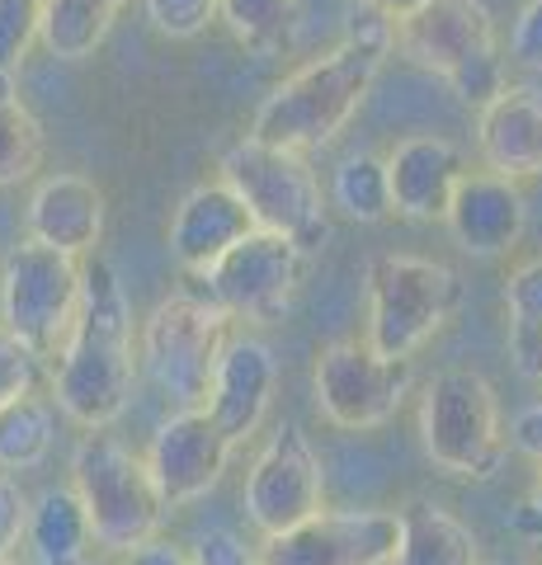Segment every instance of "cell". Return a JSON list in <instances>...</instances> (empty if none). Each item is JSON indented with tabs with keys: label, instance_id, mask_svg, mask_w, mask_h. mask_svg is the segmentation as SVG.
<instances>
[{
	"label": "cell",
	"instance_id": "6da1fadb",
	"mask_svg": "<svg viewBox=\"0 0 542 565\" xmlns=\"http://www.w3.org/2000/svg\"><path fill=\"white\" fill-rule=\"evenodd\" d=\"M392 52V14H382L373 6H359L354 24L344 39L311 57L307 66H297L284 85H274L269 99L255 109L251 137L278 151H321L330 147L349 118L363 109L373 81L382 76Z\"/></svg>",
	"mask_w": 542,
	"mask_h": 565
},
{
	"label": "cell",
	"instance_id": "7a4b0ae2",
	"mask_svg": "<svg viewBox=\"0 0 542 565\" xmlns=\"http://www.w3.org/2000/svg\"><path fill=\"white\" fill-rule=\"evenodd\" d=\"M137 392L132 302L109 259L85 264L81 316L52 359V405L81 429H109Z\"/></svg>",
	"mask_w": 542,
	"mask_h": 565
},
{
	"label": "cell",
	"instance_id": "3957f363",
	"mask_svg": "<svg viewBox=\"0 0 542 565\" xmlns=\"http://www.w3.org/2000/svg\"><path fill=\"white\" fill-rule=\"evenodd\" d=\"M392 47L411 66L444 76L471 109L491 104L510 85L486 0H415L392 14Z\"/></svg>",
	"mask_w": 542,
	"mask_h": 565
},
{
	"label": "cell",
	"instance_id": "277c9868",
	"mask_svg": "<svg viewBox=\"0 0 542 565\" xmlns=\"http://www.w3.org/2000/svg\"><path fill=\"white\" fill-rule=\"evenodd\" d=\"M72 490L91 519L95 546L128 556L142 542L161 537L166 500L156 490L142 452H132L124 438L109 429H85V438L72 452Z\"/></svg>",
	"mask_w": 542,
	"mask_h": 565
},
{
	"label": "cell",
	"instance_id": "5b68a950",
	"mask_svg": "<svg viewBox=\"0 0 542 565\" xmlns=\"http://www.w3.org/2000/svg\"><path fill=\"white\" fill-rule=\"evenodd\" d=\"M419 444L429 462L463 476V481H486L504 462V415L500 396L477 367H444L425 382L419 396Z\"/></svg>",
	"mask_w": 542,
	"mask_h": 565
},
{
	"label": "cell",
	"instance_id": "8992f818",
	"mask_svg": "<svg viewBox=\"0 0 542 565\" xmlns=\"http://www.w3.org/2000/svg\"><path fill=\"white\" fill-rule=\"evenodd\" d=\"M226 321L232 316L199 292H174L156 302L137 326V377H147L174 411L203 405L226 344Z\"/></svg>",
	"mask_w": 542,
	"mask_h": 565
},
{
	"label": "cell",
	"instance_id": "52a82bcc",
	"mask_svg": "<svg viewBox=\"0 0 542 565\" xmlns=\"http://www.w3.org/2000/svg\"><path fill=\"white\" fill-rule=\"evenodd\" d=\"M463 307V278L425 255H378L369 264V349L415 359Z\"/></svg>",
	"mask_w": 542,
	"mask_h": 565
},
{
	"label": "cell",
	"instance_id": "ba28073f",
	"mask_svg": "<svg viewBox=\"0 0 542 565\" xmlns=\"http://www.w3.org/2000/svg\"><path fill=\"white\" fill-rule=\"evenodd\" d=\"M85 264L24 241L6 255L0 269V326L20 340L39 363H52L81 316Z\"/></svg>",
	"mask_w": 542,
	"mask_h": 565
},
{
	"label": "cell",
	"instance_id": "9c48e42d",
	"mask_svg": "<svg viewBox=\"0 0 542 565\" xmlns=\"http://www.w3.org/2000/svg\"><path fill=\"white\" fill-rule=\"evenodd\" d=\"M222 184L246 203L255 232L288 236L307 250L326 236V193L321 180L297 151H278L265 141H236L222 156Z\"/></svg>",
	"mask_w": 542,
	"mask_h": 565
},
{
	"label": "cell",
	"instance_id": "30bf717a",
	"mask_svg": "<svg viewBox=\"0 0 542 565\" xmlns=\"http://www.w3.org/2000/svg\"><path fill=\"white\" fill-rule=\"evenodd\" d=\"M415 386L411 359H382L369 340H336L317 353L311 367V396L317 411L349 434L382 429Z\"/></svg>",
	"mask_w": 542,
	"mask_h": 565
},
{
	"label": "cell",
	"instance_id": "8fae6325",
	"mask_svg": "<svg viewBox=\"0 0 542 565\" xmlns=\"http://www.w3.org/2000/svg\"><path fill=\"white\" fill-rule=\"evenodd\" d=\"M307 274V250L288 236L274 232H251L236 241L213 269L203 274L208 302L222 307L236 321H278Z\"/></svg>",
	"mask_w": 542,
	"mask_h": 565
},
{
	"label": "cell",
	"instance_id": "7c38bea8",
	"mask_svg": "<svg viewBox=\"0 0 542 565\" xmlns=\"http://www.w3.org/2000/svg\"><path fill=\"white\" fill-rule=\"evenodd\" d=\"M246 519L265 537L288 533V527L307 523L311 514L326 509V467L321 452L311 448V438L284 424L278 434H269V444L259 448V457L246 471V490H241Z\"/></svg>",
	"mask_w": 542,
	"mask_h": 565
},
{
	"label": "cell",
	"instance_id": "4fadbf2b",
	"mask_svg": "<svg viewBox=\"0 0 542 565\" xmlns=\"http://www.w3.org/2000/svg\"><path fill=\"white\" fill-rule=\"evenodd\" d=\"M401 523L387 509H321L307 523L274 533L259 565H392Z\"/></svg>",
	"mask_w": 542,
	"mask_h": 565
},
{
	"label": "cell",
	"instance_id": "5bb4252c",
	"mask_svg": "<svg viewBox=\"0 0 542 565\" xmlns=\"http://www.w3.org/2000/svg\"><path fill=\"white\" fill-rule=\"evenodd\" d=\"M142 462L151 471L156 490H161L166 509H184V504L203 500V494L222 481L226 462H232V444H226V434L208 419L203 405H194V411H174L170 419L156 424Z\"/></svg>",
	"mask_w": 542,
	"mask_h": 565
},
{
	"label": "cell",
	"instance_id": "9a60e30c",
	"mask_svg": "<svg viewBox=\"0 0 542 565\" xmlns=\"http://www.w3.org/2000/svg\"><path fill=\"white\" fill-rule=\"evenodd\" d=\"M278 392V363L274 349L255 334H226V344L217 353L213 367V386H208L203 411L208 419L226 434V444H246L251 434H259L269 405Z\"/></svg>",
	"mask_w": 542,
	"mask_h": 565
},
{
	"label": "cell",
	"instance_id": "2e32d148",
	"mask_svg": "<svg viewBox=\"0 0 542 565\" xmlns=\"http://www.w3.org/2000/svg\"><path fill=\"white\" fill-rule=\"evenodd\" d=\"M444 222L467 255L496 259V255H510L523 241L529 203H523V189L514 180H504V174L467 170L458 180V189H453Z\"/></svg>",
	"mask_w": 542,
	"mask_h": 565
},
{
	"label": "cell",
	"instance_id": "e0dca14e",
	"mask_svg": "<svg viewBox=\"0 0 542 565\" xmlns=\"http://www.w3.org/2000/svg\"><path fill=\"white\" fill-rule=\"evenodd\" d=\"M251 232H255V222H251L246 203L217 180V184L189 189L180 199V207H174V217H170L166 245H170V255L184 274L203 278L236 241H246Z\"/></svg>",
	"mask_w": 542,
	"mask_h": 565
},
{
	"label": "cell",
	"instance_id": "ac0fdd59",
	"mask_svg": "<svg viewBox=\"0 0 542 565\" xmlns=\"http://www.w3.org/2000/svg\"><path fill=\"white\" fill-rule=\"evenodd\" d=\"M382 166H387L392 212H401L411 222L444 217L453 189L467 174L463 151L448 137H434V132H415L406 141H396V151L382 156Z\"/></svg>",
	"mask_w": 542,
	"mask_h": 565
},
{
	"label": "cell",
	"instance_id": "d6986e66",
	"mask_svg": "<svg viewBox=\"0 0 542 565\" xmlns=\"http://www.w3.org/2000/svg\"><path fill=\"white\" fill-rule=\"evenodd\" d=\"M24 232L29 241L62 250L72 259H85L104 236V193L85 174H47L29 193L24 207Z\"/></svg>",
	"mask_w": 542,
	"mask_h": 565
},
{
	"label": "cell",
	"instance_id": "ffe728a7",
	"mask_svg": "<svg viewBox=\"0 0 542 565\" xmlns=\"http://www.w3.org/2000/svg\"><path fill=\"white\" fill-rule=\"evenodd\" d=\"M477 151L481 166L504 180H533L542 174V90L533 85H504L477 114Z\"/></svg>",
	"mask_w": 542,
	"mask_h": 565
},
{
	"label": "cell",
	"instance_id": "44dd1931",
	"mask_svg": "<svg viewBox=\"0 0 542 565\" xmlns=\"http://www.w3.org/2000/svg\"><path fill=\"white\" fill-rule=\"evenodd\" d=\"M91 519L72 486H47L39 500H29L24 519V552L29 565H91Z\"/></svg>",
	"mask_w": 542,
	"mask_h": 565
},
{
	"label": "cell",
	"instance_id": "7402d4cb",
	"mask_svg": "<svg viewBox=\"0 0 542 565\" xmlns=\"http://www.w3.org/2000/svg\"><path fill=\"white\" fill-rule=\"evenodd\" d=\"M396 523H401V542L392 565H481L477 533L439 504L411 500L396 514Z\"/></svg>",
	"mask_w": 542,
	"mask_h": 565
},
{
	"label": "cell",
	"instance_id": "603a6c76",
	"mask_svg": "<svg viewBox=\"0 0 542 565\" xmlns=\"http://www.w3.org/2000/svg\"><path fill=\"white\" fill-rule=\"evenodd\" d=\"M124 6L128 0H43L39 43L57 62H85L109 39V29L118 14H124Z\"/></svg>",
	"mask_w": 542,
	"mask_h": 565
},
{
	"label": "cell",
	"instance_id": "cb8c5ba5",
	"mask_svg": "<svg viewBox=\"0 0 542 565\" xmlns=\"http://www.w3.org/2000/svg\"><path fill=\"white\" fill-rule=\"evenodd\" d=\"M57 444V405L52 396L24 392L0 405V471H39Z\"/></svg>",
	"mask_w": 542,
	"mask_h": 565
},
{
	"label": "cell",
	"instance_id": "d4e9b609",
	"mask_svg": "<svg viewBox=\"0 0 542 565\" xmlns=\"http://www.w3.org/2000/svg\"><path fill=\"white\" fill-rule=\"evenodd\" d=\"M504 334L523 377H542V259H523L504 282Z\"/></svg>",
	"mask_w": 542,
	"mask_h": 565
},
{
	"label": "cell",
	"instance_id": "484cf974",
	"mask_svg": "<svg viewBox=\"0 0 542 565\" xmlns=\"http://www.w3.org/2000/svg\"><path fill=\"white\" fill-rule=\"evenodd\" d=\"M330 207L344 212L349 222H387L392 217V189H387V166L373 151L344 156L330 174Z\"/></svg>",
	"mask_w": 542,
	"mask_h": 565
},
{
	"label": "cell",
	"instance_id": "4316f807",
	"mask_svg": "<svg viewBox=\"0 0 542 565\" xmlns=\"http://www.w3.org/2000/svg\"><path fill=\"white\" fill-rule=\"evenodd\" d=\"M217 20L259 57L284 52L297 39V0H217Z\"/></svg>",
	"mask_w": 542,
	"mask_h": 565
},
{
	"label": "cell",
	"instance_id": "83f0119b",
	"mask_svg": "<svg viewBox=\"0 0 542 565\" xmlns=\"http://www.w3.org/2000/svg\"><path fill=\"white\" fill-rule=\"evenodd\" d=\"M43 122L33 118L29 104L14 95V99H0V189H14L39 174L43 166Z\"/></svg>",
	"mask_w": 542,
	"mask_h": 565
},
{
	"label": "cell",
	"instance_id": "f1b7e54d",
	"mask_svg": "<svg viewBox=\"0 0 542 565\" xmlns=\"http://www.w3.org/2000/svg\"><path fill=\"white\" fill-rule=\"evenodd\" d=\"M43 0H0V99L20 95V66L39 43Z\"/></svg>",
	"mask_w": 542,
	"mask_h": 565
},
{
	"label": "cell",
	"instance_id": "f546056e",
	"mask_svg": "<svg viewBox=\"0 0 542 565\" xmlns=\"http://www.w3.org/2000/svg\"><path fill=\"white\" fill-rule=\"evenodd\" d=\"M504 438H510V448H519L523 457H533V462L542 467V405H529V411H519V415H514V424L504 429ZM514 533L542 546V476H538V486H533L529 500L519 504V514H514Z\"/></svg>",
	"mask_w": 542,
	"mask_h": 565
},
{
	"label": "cell",
	"instance_id": "4dcf8cb0",
	"mask_svg": "<svg viewBox=\"0 0 542 565\" xmlns=\"http://www.w3.org/2000/svg\"><path fill=\"white\" fill-rule=\"evenodd\" d=\"M142 10L166 39H199L217 20V0H142Z\"/></svg>",
	"mask_w": 542,
	"mask_h": 565
},
{
	"label": "cell",
	"instance_id": "1f68e13d",
	"mask_svg": "<svg viewBox=\"0 0 542 565\" xmlns=\"http://www.w3.org/2000/svg\"><path fill=\"white\" fill-rule=\"evenodd\" d=\"M39 367L43 363L33 359L6 326H0V405L24 396V392H39Z\"/></svg>",
	"mask_w": 542,
	"mask_h": 565
},
{
	"label": "cell",
	"instance_id": "d6a6232c",
	"mask_svg": "<svg viewBox=\"0 0 542 565\" xmlns=\"http://www.w3.org/2000/svg\"><path fill=\"white\" fill-rule=\"evenodd\" d=\"M184 552H189V565H259V552L246 546V537L232 533V527H208Z\"/></svg>",
	"mask_w": 542,
	"mask_h": 565
},
{
	"label": "cell",
	"instance_id": "836d02e7",
	"mask_svg": "<svg viewBox=\"0 0 542 565\" xmlns=\"http://www.w3.org/2000/svg\"><path fill=\"white\" fill-rule=\"evenodd\" d=\"M24 519H29V494L14 476L0 471V561H10L24 546Z\"/></svg>",
	"mask_w": 542,
	"mask_h": 565
},
{
	"label": "cell",
	"instance_id": "e575fe53",
	"mask_svg": "<svg viewBox=\"0 0 542 565\" xmlns=\"http://www.w3.org/2000/svg\"><path fill=\"white\" fill-rule=\"evenodd\" d=\"M510 57L519 66H542V0H523L510 24Z\"/></svg>",
	"mask_w": 542,
	"mask_h": 565
},
{
	"label": "cell",
	"instance_id": "d590c367",
	"mask_svg": "<svg viewBox=\"0 0 542 565\" xmlns=\"http://www.w3.org/2000/svg\"><path fill=\"white\" fill-rule=\"evenodd\" d=\"M128 565H189V552L166 537H151L137 546V552H128Z\"/></svg>",
	"mask_w": 542,
	"mask_h": 565
},
{
	"label": "cell",
	"instance_id": "8d00e7d4",
	"mask_svg": "<svg viewBox=\"0 0 542 565\" xmlns=\"http://www.w3.org/2000/svg\"><path fill=\"white\" fill-rule=\"evenodd\" d=\"M363 6H373V10H382V14H401L406 6H415V0H363Z\"/></svg>",
	"mask_w": 542,
	"mask_h": 565
},
{
	"label": "cell",
	"instance_id": "74e56055",
	"mask_svg": "<svg viewBox=\"0 0 542 565\" xmlns=\"http://www.w3.org/2000/svg\"><path fill=\"white\" fill-rule=\"evenodd\" d=\"M491 565H529V561H519V556H504V561H491Z\"/></svg>",
	"mask_w": 542,
	"mask_h": 565
},
{
	"label": "cell",
	"instance_id": "f35d334b",
	"mask_svg": "<svg viewBox=\"0 0 542 565\" xmlns=\"http://www.w3.org/2000/svg\"><path fill=\"white\" fill-rule=\"evenodd\" d=\"M0 565H24V561H14V556H10V561H0Z\"/></svg>",
	"mask_w": 542,
	"mask_h": 565
},
{
	"label": "cell",
	"instance_id": "ab89813d",
	"mask_svg": "<svg viewBox=\"0 0 542 565\" xmlns=\"http://www.w3.org/2000/svg\"><path fill=\"white\" fill-rule=\"evenodd\" d=\"M91 565H95V561H91Z\"/></svg>",
	"mask_w": 542,
	"mask_h": 565
}]
</instances>
